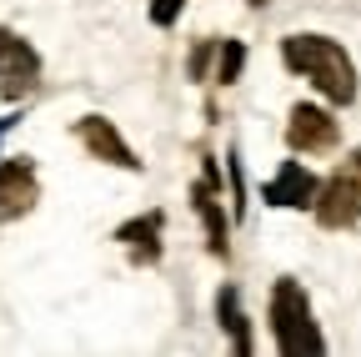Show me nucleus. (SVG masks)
Instances as JSON below:
<instances>
[{
    "label": "nucleus",
    "mask_w": 361,
    "mask_h": 357,
    "mask_svg": "<svg viewBox=\"0 0 361 357\" xmlns=\"http://www.w3.org/2000/svg\"><path fill=\"white\" fill-rule=\"evenodd\" d=\"M281 61H286V71L306 76L331 106H351L356 101V66L341 51V40L316 35V30H296V35L281 40Z\"/></svg>",
    "instance_id": "1"
},
{
    "label": "nucleus",
    "mask_w": 361,
    "mask_h": 357,
    "mask_svg": "<svg viewBox=\"0 0 361 357\" xmlns=\"http://www.w3.org/2000/svg\"><path fill=\"white\" fill-rule=\"evenodd\" d=\"M271 332H276V347L286 357H322L326 352V337L311 317V302H306V287L296 277H281L271 287Z\"/></svg>",
    "instance_id": "2"
},
{
    "label": "nucleus",
    "mask_w": 361,
    "mask_h": 357,
    "mask_svg": "<svg viewBox=\"0 0 361 357\" xmlns=\"http://www.w3.org/2000/svg\"><path fill=\"white\" fill-rule=\"evenodd\" d=\"M311 211L326 232H361V151H351L326 182L316 187Z\"/></svg>",
    "instance_id": "3"
},
{
    "label": "nucleus",
    "mask_w": 361,
    "mask_h": 357,
    "mask_svg": "<svg viewBox=\"0 0 361 357\" xmlns=\"http://www.w3.org/2000/svg\"><path fill=\"white\" fill-rule=\"evenodd\" d=\"M336 141H341V126L331 121L326 106H311V101L291 106V121H286V146H291V151H301V156H326V151H336Z\"/></svg>",
    "instance_id": "4"
},
{
    "label": "nucleus",
    "mask_w": 361,
    "mask_h": 357,
    "mask_svg": "<svg viewBox=\"0 0 361 357\" xmlns=\"http://www.w3.org/2000/svg\"><path fill=\"white\" fill-rule=\"evenodd\" d=\"M35 81H40V56L30 40H20L16 30L0 25V96L6 101H20L35 91Z\"/></svg>",
    "instance_id": "5"
},
{
    "label": "nucleus",
    "mask_w": 361,
    "mask_h": 357,
    "mask_svg": "<svg viewBox=\"0 0 361 357\" xmlns=\"http://www.w3.org/2000/svg\"><path fill=\"white\" fill-rule=\"evenodd\" d=\"M40 201V182H35V161L30 156H11L0 161V216L16 221Z\"/></svg>",
    "instance_id": "6"
},
{
    "label": "nucleus",
    "mask_w": 361,
    "mask_h": 357,
    "mask_svg": "<svg viewBox=\"0 0 361 357\" xmlns=\"http://www.w3.org/2000/svg\"><path fill=\"white\" fill-rule=\"evenodd\" d=\"M75 136L85 141V151L96 156V161L126 166V171H141V161H135V151L126 146V136L116 131V121H106V116H80V121H75Z\"/></svg>",
    "instance_id": "7"
},
{
    "label": "nucleus",
    "mask_w": 361,
    "mask_h": 357,
    "mask_svg": "<svg viewBox=\"0 0 361 357\" xmlns=\"http://www.w3.org/2000/svg\"><path fill=\"white\" fill-rule=\"evenodd\" d=\"M316 187H322L316 171H306L301 161H281V171L261 187V201H271V206H311Z\"/></svg>",
    "instance_id": "8"
},
{
    "label": "nucleus",
    "mask_w": 361,
    "mask_h": 357,
    "mask_svg": "<svg viewBox=\"0 0 361 357\" xmlns=\"http://www.w3.org/2000/svg\"><path fill=\"white\" fill-rule=\"evenodd\" d=\"M116 242H126L135 252V262H156L161 257V211H146L141 221H126L116 232Z\"/></svg>",
    "instance_id": "9"
},
{
    "label": "nucleus",
    "mask_w": 361,
    "mask_h": 357,
    "mask_svg": "<svg viewBox=\"0 0 361 357\" xmlns=\"http://www.w3.org/2000/svg\"><path fill=\"white\" fill-rule=\"evenodd\" d=\"M216 312H221V327H226V337H231V347L246 357L251 352V322H246V312H241V292L236 287H221L216 292Z\"/></svg>",
    "instance_id": "10"
},
{
    "label": "nucleus",
    "mask_w": 361,
    "mask_h": 357,
    "mask_svg": "<svg viewBox=\"0 0 361 357\" xmlns=\"http://www.w3.org/2000/svg\"><path fill=\"white\" fill-rule=\"evenodd\" d=\"M191 197H196V216L206 221V242H211V252H216V257H226V252H231V247H226V216H221V206H216L211 187H196Z\"/></svg>",
    "instance_id": "11"
},
{
    "label": "nucleus",
    "mask_w": 361,
    "mask_h": 357,
    "mask_svg": "<svg viewBox=\"0 0 361 357\" xmlns=\"http://www.w3.org/2000/svg\"><path fill=\"white\" fill-rule=\"evenodd\" d=\"M221 46V66H216V81L221 86H231L236 76H241V66H246V46L241 40H216Z\"/></svg>",
    "instance_id": "12"
},
{
    "label": "nucleus",
    "mask_w": 361,
    "mask_h": 357,
    "mask_svg": "<svg viewBox=\"0 0 361 357\" xmlns=\"http://www.w3.org/2000/svg\"><path fill=\"white\" fill-rule=\"evenodd\" d=\"M180 21V0H151V25H176Z\"/></svg>",
    "instance_id": "13"
},
{
    "label": "nucleus",
    "mask_w": 361,
    "mask_h": 357,
    "mask_svg": "<svg viewBox=\"0 0 361 357\" xmlns=\"http://www.w3.org/2000/svg\"><path fill=\"white\" fill-rule=\"evenodd\" d=\"M226 161H231V192H236V211L246 216V182H241V156L231 151V156H226Z\"/></svg>",
    "instance_id": "14"
},
{
    "label": "nucleus",
    "mask_w": 361,
    "mask_h": 357,
    "mask_svg": "<svg viewBox=\"0 0 361 357\" xmlns=\"http://www.w3.org/2000/svg\"><path fill=\"white\" fill-rule=\"evenodd\" d=\"M206 66H211V40H201V46L191 51V81H201V76H206Z\"/></svg>",
    "instance_id": "15"
},
{
    "label": "nucleus",
    "mask_w": 361,
    "mask_h": 357,
    "mask_svg": "<svg viewBox=\"0 0 361 357\" xmlns=\"http://www.w3.org/2000/svg\"><path fill=\"white\" fill-rule=\"evenodd\" d=\"M11 126H16V116H6V121H0V136H6V131H11Z\"/></svg>",
    "instance_id": "16"
}]
</instances>
